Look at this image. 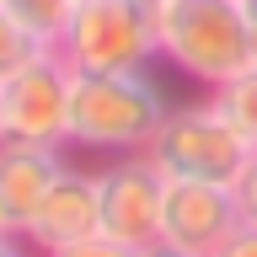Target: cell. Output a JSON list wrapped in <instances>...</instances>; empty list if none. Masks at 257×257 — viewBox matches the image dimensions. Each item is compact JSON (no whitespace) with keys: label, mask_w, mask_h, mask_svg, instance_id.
I'll list each match as a JSON object with an SVG mask.
<instances>
[{"label":"cell","mask_w":257,"mask_h":257,"mask_svg":"<svg viewBox=\"0 0 257 257\" xmlns=\"http://www.w3.org/2000/svg\"><path fill=\"white\" fill-rule=\"evenodd\" d=\"M64 118H70V64L59 59V48L32 54L16 75L0 80V140L64 145Z\"/></svg>","instance_id":"obj_5"},{"label":"cell","mask_w":257,"mask_h":257,"mask_svg":"<svg viewBox=\"0 0 257 257\" xmlns=\"http://www.w3.org/2000/svg\"><path fill=\"white\" fill-rule=\"evenodd\" d=\"M161 198H166V177L150 166V156H118L96 172V214H102V236L123 241L128 252H145L161 241Z\"/></svg>","instance_id":"obj_6"},{"label":"cell","mask_w":257,"mask_h":257,"mask_svg":"<svg viewBox=\"0 0 257 257\" xmlns=\"http://www.w3.org/2000/svg\"><path fill=\"white\" fill-rule=\"evenodd\" d=\"M102 230V214H96V172H80V166H64L59 182L48 188V198L38 204L32 225L22 230L38 257L59 252V246H75V241L96 236Z\"/></svg>","instance_id":"obj_9"},{"label":"cell","mask_w":257,"mask_h":257,"mask_svg":"<svg viewBox=\"0 0 257 257\" xmlns=\"http://www.w3.org/2000/svg\"><path fill=\"white\" fill-rule=\"evenodd\" d=\"M156 43L166 64L209 91L257 59V32L241 0H166L156 6Z\"/></svg>","instance_id":"obj_2"},{"label":"cell","mask_w":257,"mask_h":257,"mask_svg":"<svg viewBox=\"0 0 257 257\" xmlns=\"http://www.w3.org/2000/svg\"><path fill=\"white\" fill-rule=\"evenodd\" d=\"M54 48L70 70H86V75L150 70V59H161L156 11L145 0H75L70 27Z\"/></svg>","instance_id":"obj_3"},{"label":"cell","mask_w":257,"mask_h":257,"mask_svg":"<svg viewBox=\"0 0 257 257\" xmlns=\"http://www.w3.org/2000/svg\"><path fill=\"white\" fill-rule=\"evenodd\" d=\"M236 204H241V220H252L257 225V150H252V161L241 166V177H236Z\"/></svg>","instance_id":"obj_14"},{"label":"cell","mask_w":257,"mask_h":257,"mask_svg":"<svg viewBox=\"0 0 257 257\" xmlns=\"http://www.w3.org/2000/svg\"><path fill=\"white\" fill-rule=\"evenodd\" d=\"M209 96H214V107H220L225 118L236 123V134L257 150V59L246 64L241 75H230L225 86H214Z\"/></svg>","instance_id":"obj_10"},{"label":"cell","mask_w":257,"mask_h":257,"mask_svg":"<svg viewBox=\"0 0 257 257\" xmlns=\"http://www.w3.org/2000/svg\"><path fill=\"white\" fill-rule=\"evenodd\" d=\"M64 145H27V140H0V230L22 236L48 198V188L59 182Z\"/></svg>","instance_id":"obj_8"},{"label":"cell","mask_w":257,"mask_h":257,"mask_svg":"<svg viewBox=\"0 0 257 257\" xmlns=\"http://www.w3.org/2000/svg\"><path fill=\"white\" fill-rule=\"evenodd\" d=\"M209 257H257V225H252V220H241V225H236V230H230V236H225Z\"/></svg>","instance_id":"obj_15"},{"label":"cell","mask_w":257,"mask_h":257,"mask_svg":"<svg viewBox=\"0 0 257 257\" xmlns=\"http://www.w3.org/2000/svg\"><path fill=\"white\" fill-rule=\"evenodd\" d=\"M241 225V204L225 182H188V177H166V198H161V241H172L182 252L209 257L230 230Z\"/></svg>","instance_id":"obj_7"},{"label":"cell","mask_w":257,"mask_h":257,"mask_svg":"<svg viewBox=\"0 0 257 257\" xmlns=\"http://www.w3.org/2000/svg\"><path fill=\"white\" fill-rule=\"evenodd\" d=\"M145 6H150V11H156V6H166V0H145Z\"/></svg>","instance_id":"obj_19"},{"label":"cell","mask_w":257,"mask_h":257,"mask_svg":"<svg viewBox=\"0 0 257 257\" xmlns=\"http://www.w3.org/2000/svg\"><path fill=\"white\" fill-rule=\"evenodd\" d=\"M48 257H140V252H128L123 241H112V236H86V241H75V246H59V252H48Z\"/></svg>","instance_id":"obj_13"},{"label":"cell","mask_w":257,"mask_h":257,"mask_svg":"<svg viewBox=\"0 0 257 257\" xmlns=\"http://www.w3.org/2000/svg\"><path fill=\"white\" fill-rule=\"evenodd\" d=\"M0 236H6V230H0Z\"/></svg>","instance_id":"obj_20"},{"label":"cell","mask_w":257,"mask_h":257,"mask_svg":"<svg viewBox=\"0 0 257 257\" xmlns=\"http://www.w3.org/2000/svg\"><path fill=\"white\" fill-rule=\"evenodd\" d=\"M140 257H198V252H182V246H172V241H156V246H145Z\"/></svg>","instance_id":"obj_17"},{"label":"cell","mask_w":257,"mask_h":257,"mask_svg":"<svg viewBox=\"0 0 257 257\" xmlns=\"http://www.w3.org/2000/svg\"><path fill=\"white\" fill-rule=\"evenodd\" d=\"M241 11H246V22H252V32H257V0H241Z\"/></svg>","instance_id":"obj_18"},{"label":"cell","mask_w":257,"mask_h":257,"mask_svg":"<svg viewBox=\"0 0 257 257\" xmlns=\"http://www.w3.org/2000/svg\"><path fill=\"white\" fill-rule=\"evenodd\" d=\"M0 6L16 16V27H27L43 48H54V43L64 38L70 11H75V0H0Z\"/></svg>","instance_id":"obj_11"},{"label":"cell","mask_w":257,"mask_h":257,"mask_svg":"<svg viewBox=\"0 0 257 257\" xmlns=\"http://www.w3.org/2000/svg\"><path fill=\"white\" fill-rule=\"evenodd\" d=\"M150 166L161 177H188V182H225L236 188L241 166L252 161V145L236 134V123L209 102H193V107H172L161 134L150 140Z\"/></svg>","instance_id":"obj_4"},{"label":"cell","mask_w":257,"mask_h":257,"mask_svg":"<svg viewBox=\"0 0 257 257\" xmlns=\"http://www.w3.org/2000/svg\"><path fill=\"white\" fill-rule=\"evenodd\" d=\"M166 91L150 70H107L86 75L70 70V118H64V145L80 150H112V156H140L166 123Z\"/></svg>","instance_id":"obj_1"},{"label":"cell","mask_w":257,"mask_h":257,"mask_svg":"<svg viewBox=\"0 0 257 257\" xmlns=\"http://www.w3.org/2000/svg\"><path fill=\"white\" fill-rule=\"evenodd\" d=\"M0 257H38L22 236H0Z\"/></svg>","instance_id":"obj_16"},{"label":"cell","mask_w":257,"mask_h":257,"mask_svg":"<svg viewBox=\"0 0 257 257\" xmlns=\"http://www.w3.org/2000/svg\"><path fill=\"white\" fill-rule=\"evenodd\" d=\"M32 54H43V43H38L27 27H16V16L0 6V80L16 75V70L32 59Z\"/></svg>","instance_id":"obj_12"}]
</instances>
